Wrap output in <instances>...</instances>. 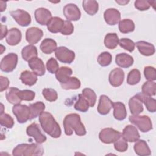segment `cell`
Listing matches in <instances>:
<instances>
[{
    "instance_id": "6da1fadb",
    "label": "cell",
    "mask_w": 156,
    "mask_h": 156,
    "mask_svg": "<svg viewBox=\"0 0 156 156\" xmlns=\"http://www.w3.org/2000/svg\"><path fill=\"white\" fill-rule=\"evenodd\" d=\"M65 133L66 135H71L73 131L78 136H83L86 134V129L81 122L79 115L70 113L67 115L63 122Z\"/></svg>"
},
{
    "instance_id": "7a4b0ae2",
    "label": "cell",
    "mask_w": 156,
    "mask_h": 156,
    "mask_svg": "<svg viewBox=\"0 0 156 156\" xmlns=\"http://www.w3.org/2000/svg\"><path fill=\"white\" fill-rule=\"evenodd\" d=\"M39 122L44 132L52 138H59L61 135V129L52 114L43 112L39 116Z\"/></svg>"
},
{
    "instance_id": "3957f363",
    "label": "cell",
    "mask_w": 156,
    "mask_h": 156,
    "mask_svg": "<svg viewBox=\"0 0 156 156\" xmlns=\"http://www.w3.org/2000/svg\"><path fill=\"white\" fill-rule=\"evenodd\" d=\"M44 154V149L39 143H23L17 145L12 151L15 156H41Z\"/></svg>"
},
{
    "instance_id": "277c9868",
    "label": "cell",
    "mask_w": 156,
    "mask_h": 156,
    "mask_svg": "<svg viewBox=\"0 0 156 156\" xmlns=\"http://www.w3.org/2000/svg\"><path fill=\"white\" fill-rule=\"evenodd\" d=\"M129 120L142 132H147L152 129V123L148 116L132 115L129 116Z\"/></svg>"
},
{
    "instance_id": "5b68a950",
    "label": "cell",
    "mask_w": 156,
    "mask_h": 156,
    "mask_svg": "<svg viewBox=\"0 0 156 156\" xmlns=\"http://www.w3.org/2000/svg\"><path fill=\"white\" fill-rule=\"evenodd\" d=\"M12 112L19 123L23 124L30 119L31 113L29 106L20 104L14 105Z\"/></svg>"
},
{
    "instance_id": "8992f818",
    "label": "cell",
    "mask_w": 156,
    "mask_h": 156,
    "mask_svg": "<svg viewBox=\"0 0 156 156\" xmlns=\"http://www.w3.org/2000/svg\"><path fill=\"white\" fill-rule=\"evenodd\" d=\"M18 63V55L15 53H9L5 55L0 63L1 70L5 73L13 71Z\"/></svg>"
},
{
    "instance_id": "52a82bcc",
    "label": "cell",
    "mask_w": 156,
    "mask_h": 156,
    "mask_svg": "<svg viewBox=\"0 0 156 156\" xmlns=\"http://www.w3.org/2000/svg\"><path fill=\"white\" fill-rule=\"evenodd\" d=\"M121 133L112 129L105 128L101 130L99 134L100 140L105 144H111L115 142L121 135Z\"/></svg>"
},
{
    "instance_id": "ba28073f",
    "label": "cell",
    "mask_w": 156,
    "mask_h": 156,
    "mask_svg": "<svg viewBox=\"0 0 156 156\" xmlns=\"http://www.w3.org/2000/svg\"><path fill=\"white\" fill-rule=\"evenodd\" d=\"M56 58L63 63H71L75 58V53L65 46H60L55 51Z\"/></svg>"
},
{
    "instance_id": "9c48e42d",
    "label": "cell",
    "mask_w": 156,
    "mask_h": 156,
    "mask_svg": "<svg viewBox=\"0 0 156 156\" xmlns=\"http://www.w3.org/2000/svg\"><path fill=\"white\" fill-rule=\"evenodd\" d=\"M10 14L15 21L21 26H27L31 23V16L29 13L25 10L17 9L16 10L11 11Z\"/></svg>"
},
{
    "instance_id": "30bf717a",
    "label": "cell",
    "mask_w": 156,
    "mask_h": 156,
    "mask_svg": "<svg viewBox=\"0 0 156 156\" xmlns=\"http://www.w3.org/2000/svg\"><path fill=\"white\" fill-rule=\"evenodd\" d=\"M63 15L68 21H76L79 20L81 16V12L79 7L74 4H68L63 10Z\"/></svg>"
},
{
    "instance_id": "8fae6325",
    "label": "cell",
    "mask_w": 156,
    "mask_h": 156,
    "mask_svg": "<svg viewBox=\"0 0 156 156\" xmlns=\"http://www.w3.org/2000/svg\"><path fill=\"white\" fill-rule=\"evenodd\" d=\"M26 133L28 136L34 138L37 143L41 144L46 141V136L43 134L37 123H32L26 129Z\"/></svg>"
},
{
    "instance_id": "7c38bea8",
    "label": "cell",
    "mask_w": 156,
    "mask_h": 156,
    "mask_svg": "<svg viewBox=\"0 0 156 156\" xmlns=\"http://www.w3.org/2000/svg\"><path fill=\"white\" fill-rule=\"evenodd\" d=\"M43 35L42 30L36 27H30L26 32V41L30 44L37 43L41 39Z\"/></svg>"
},
{
    "instance_id": "4fadbf2b",
    "label": "cell",
    "mask_w": 156,
    "mask_h": 156,
    "mask_svg": "<svg viewBox=\"0 0 156 156\" xmlns=\"http://www.w3.org/2000/svg\"><path fill=\"white\" fill-rule=\"evenodd\" d=\"M124 79V73L123 70L119 68H116L112 70L109 74V83L113 87H119L122 85Z\"/></svg>"
},
{
    "instance_id": "5bb4252c",
    "label": "cell",
    "mask_w": 156,
    "mask_h": 156,
    "mask_svg": "<svg viewBox=\"0 0 156 156\" xmlns=\"http://www.w3.org/2000/svg\"><path fill=\"white\" fill-rule=\"evenodd\" d=\"M35 18L36 21L41 25H47L52 18L51 12L46 8L40 7L35 11Z\"/></svg>"
},
{
    "instance_id": "9a60e30c",
    "label": "cell",
    "mask_w": 156,
    "mask_h": 156,
    "mask_svg": "<svg viewBox=\"0 0 156 156\" xmlns=\"http://www.w3.org/2000/svg\"><path fill=\"white\" fill-rule=\"evenodd\" d=\"M104 18L107 24L115 25L120 21L121 13L117 9L110 8L104 12Z\"/></svg>"
},
{
    "instance_id": "2e32d148",
    "label": "cell",
    "mask_w": 156,
    "mask_h": 156,
    "mask_svg": "<svg viewBox=\"0 0 156 156\" xmlns=\"http://www.w3.org/2000/svg\"><path fill=\"white\" fill-rule=\"evenodd\" d=\"M113 107V102L106 95H101L99 98L97 110L102 115H107Z\"/></svg>"
},
{
    "instance_id": "e0dca14e",
    "label": "cell",
    "mask_w": 156,
    "mask_h": 156,
    "mask_svg": "<svg viewBox=\"0 0 156 156\" xmlns=\"http://www.w3.org/2000/svg\"><path fill=\"white\" fill-rule=\"evenodd\" d=\"M122 136L128 142H136L140 137L137 129L132 125H127L124 127Z\"/></svg>"
},
{
    "instance_id": "ac0fdd59",
    "label": "cell",
    "mask_w": 156,
    "mask_h": 156,
    "mask_svg": "<svg viewBox=\"0 0 156 156\" xmlns=\"http://www.w3.org/2000/svg\"><path fill=\"white\" fill-rule=\"evenodd\" d=\"M28 65L37 76H42L45 74V66L41 58L37 57L32 58L28 62Z\"/></svg>"
},
{
    "instance_id": "d6986e66",
    "label": "cell",
    "mask_w": 156,
    "mask_h": 156,
    "mask_svg": "<svg viewBox=\"0 0 156 156\" xmlns=\"http://www.w3.org/2000/svg\"><path fill=\"white\" fill-rule=\"evenodd\" d=\"M22 35L21 31L18 28H12L8 30L5 37L6 42L10 46L17 45L21 40Z\"/></svg>"
},
{
    "instance_id": "ffe728a7",
    "label": "cell",
    "mask_w": 156,
    "mask_h": 156,
    "mask_svg": "<svg viewBox=\"0 0 156 156\" xmlns=\"http://www.w3.org/2000/svg\"><path fill=\"white\" fill-rule=\"evenodd\" d=\"M115 62L119 66L127 68L133 65L134 60L131 55L126 53H121L116 55Z\"/></svg>"
},
{
    "instance_id": "44dd1931",
    "label": "cell",
    "mask_w": 156,
    "mask_h": 156,
    "mask_svg": "<svg viewBox=\"0 0 156 156\" xmlns=\"http://www.w3.org/2000/svg\"><path fill=\"white\" fill-rule=\"evenodd\" d=\"M135 96L138 98L142 103H144L147 110L152 113L156 111V101L151 96L145 95L143 93H138Z\"/></svg>"
},
{
    "instance_id": "7402d4cb",
    "label": "cell",
    "mask_w": 156,
    "mask_h": 156,
    "mask_svg": "<svg viewBox=\"0 0 156 156\" xmlns=\"http://www.w3.org/2000/svg\"><path fill=\"white\" fill-rule=\"evenodd\" d=\"M139 52L144 56H151L155 53L154 46L144 41H139L135 43Z\"/></svg>"
},
{
    "instance_id": "603a6c76",
    "label": "cell",
    "mask_w": 156,
    "mask_h": 156,
    "mask_svg": "<svg viewBox=\"0 0 156 156\" xmlns=\"http://www.w3.org/2000/svg\"><path fill=\"white\" fill-rule=\"evenodd\" d=\"M64 22L65 21L58 16L52 17L46 25L48 30L54 34L60 32L63 27Z\"/></svg>"
},
{
    "instance_id": "cb8c5ba5",
    "label": "cell",
    "mask_w": 156,
    "mask_h": 156,
    "mask_svg": "<svg viewBox=\"0 0 156 156\" xmlns=\"http://www.w3.org/2000/svg\"><path fill=\"white\" fill-rule=\"evenodd\" d=\"M113 116L118 120H124L127 116V111L125 105L121 102H113Z\"/></svg>"
},
{
    "instance_id": "d4e9b609",
    "label": "cell",
    "mask_w": 156,
    "mask_h": 156,
    "mask_svg": "<svg viewBox=\"0 0 156 156\" xmlns=\"http://www.w3.org/2000/svg\"><path fill=\"white\" fill-rule=\"evenodd\" d=\"M129 107L132 115H138L143 111V103L136 96L132 97L129 99Z\"/></svg>"
},
{
    "instance_id": "484cf974",
    "label": "cell",
    "mask_w": 156,
    "mask_h": 156,
    "mask_svg": "<svg viewBox=\"0 0 156 156\" xmlns=\"http://www.w3.org/2000/svg\"><path fill=\"white\" fill-rule=\"evenodd\" d=\"M134 151L140 156H147L151 154V151L147 143L143 140H138L134 144Z\"/></svg>"
},
{
    "instance_id": "4316f807",
    "label": "cell",
    "mask_w": 156,
    "mask_h": 156,
    "mask_svg": "<svg viewBox=\"0 0 156 156\" xmlns=\"http://www.w3.org/2000/svg\"><path fill=\"white\" fill-rule=\"evenodd\" d=\"M20 80L22 83L27 86H32L35 85L37 81V75L35 74L33 71H24L21 73Z\"/></svg>"
},
{
    "instance_id": "83f0119b",
    "label": "cell",
    "mask_w": 156,
    "mask_h": 156,
    "mask_svg": "<svg viewBox=\"0 0 156 156\" xmlns=\"http://www.w3.org/2000/svg\"><path fill=\"white\" fill-rule=\"evenodd\" d=\"M57 46V44L55 40L51 38H45L41 43L40 48L44 54H50L56 50Z\"/></svg>"
},
{
    "instance_id": "f1b7e54d",
    "label": "cell",
    "mask_w": 156,
    "mask_h": 156,
    "mask_svg": "<svg viewBox=\"0 0 156 156\" xmlns=\"http://www.w3.org/2000/svg\"><path fill=\"white\" fill-rule=\"evenodd\" d=\"M21 55L23 58L29 62L30 59L34 57H37L38 55V52L37 48L33 44H29L24 47L21 51Z\"/></svg>"
},
{
    "instance_id": "f546056e",
    "label": "cell",
    "mask_w": 156,
    "mask_h": 156,
    "mask_svg": "<svg viewBox=\"0 0 156 156\" xmlns=\"http://www.w3.org/2000/svg\"><path fill=\"white\" fill-rule=\"evenodd\" d=\"M73 73L72 69L67 66H62L59 68L55 73V77L57 80L61 83L65 82Z\"/></svg>"
},
{
    "instance_id": "4dcf8cb0",
    "label": "cell",
    "mask_w": 156,
    "mask_h": 156,
    "mask_svg": "<svg viewBox=\"0 0 156 156\" xmlns=\"http://www.w3.org/2000/svg\"><path fill=\"white\" fill-rule=\"evenodd\" d=\"M82 7L84 10L90 15H95L99 9V4L96 1L84 0L82 2Z\"/></svg>"
},
{
    "instance_id": "1f68e13d",
    "label": "cell",
    "mask_w": 156,
    "mask_h": 156,
    "mask_svg": "<svg viewBox=\"0 0 156 156\" xmlns=\"http://www.w3.org/2000/svg\"><path fill=\"white\" fill-rule=\"evenodd\" d=\"M20 90L16 87H10L5 93L7 101L12 104L16 105L21 103V100L18 96V92Z\"/></svg>"
},
{
    "instance_id": "d6a6232c",
    "label": "cell",
    "mask_w": 156,
    "mask_h": 156,
    "mask_svg": "<svg viewBox=\"0 0 156 156\" xmlns=\"http://www.w3.org/2000/svg\"><path fill=\"white\" fill-rule=\"evenodd\" d=\"M119 43L118 36L116 33H108L104 38V44L110 49H115Z\"/></svg>"
},
{
    "instance_id": "836d02e7",
    "label": "cell",
    "mask_w": 156,
    "mask_h": 156,
    "mask_svg": "<svg viewBox=\"0 0 156 156\" xmlns=\"http://www.w3.org/2000/svg\"><path fill=\"white\" fill-rule=\"evenodd\" d=\"M118 28L120 32L123 34H127L134 30L135 24L131 20L124 19L119 22Z\"/></svg>"
},
{
    "instance_id": "e575fe53",
    "label": "cell",
    "mask_w": 156,
    "mask_h": 156,
    "mask_svg": "<svg viewBox=\"0 0 156 156\" xmlns=\"http://www.w3.org/2000/svg\"><path fill=\"white\" fill-rule=\"evenodd\" d=\"M30 110V119L39 116L44 110L45 105L43 102H37L29 105Z\"/></svg>"
},
{
    "instance_id": "d590c367",
    "label": "cell",
    "mask_w": 156,
    "mask_h": 156,
    "mask_svg": "<svg viewBox=\"0 0 156 156\" xmlns=\"http://www.w3.org/2000/svg\"><path fill=\"white\" fill-rule=\"evenodd\" d=\"M64 90H77L80 87V81L76 77H70L65 82L60 83Z\"/></svg>"
},
{
    "instance_id": "8d00e7d4",
    "label": "cell",
    "mask_w": 156,
    "mask_h": 156,
    "mask_svg": "<svg viewBox=\"0 0 156 156\" xmlns=\"http://www.w3.org/2000/svg\"><path fill=\"white\" fill-rule=\"evenodd\" d=\"M89 107L90 105L85 97L82 95V94H79L78 96V100L74 105V108L76 110L82 112H86L88 110Z\"/></svg>"
},
{
    "instance_id": "74e56055",
    "label": "cell",
    "mask_w": 156,
    "mask_h": 156,
    "mask_svg": "<svg viewBox=\"0 0 156 156\" xmlns=\"http://www.w3.org/2000/svg\"><path fill=\"white\" fill-rule=\"evenodd\" d=\"M141 80V73L137 69L131 70L127 77V83L130 85H134L139 83Z\"/></svg>"
},
{
    "instance_id": "f35d334b",
    "label": "cell",
    "mask_w": 156,
    "mask_h": 156,
    "mask_svg": "<svg viewBox=\"0 0 156 156\" xmlns=\"http://www.w3.org/2000/svg\"><path fill=\"white\" fill-rule=\"evenodd\" d=\"M142 93L145 95L152 96L155 95L156 83L153 81H147L144 82L141 87Z\"/></svg>"
},
{
    "instance_id": "ab89813d",
    "label": "cell",
    "mask_w": 156,
    "mask_h": 156,
    "mask_svg": "<svg viewBox=\"0 0 156 156\" xmlns=\"http://www.w3.org/2000/svg\"><path fill=\"white\" fill-rule=\"evenodd\" d=\"M82 95L88 101L90 107H93L96 102V94L91 88H86L82 90Z\"/></svg>"
},
{
    "instance_id": "60d3db41",
    "label": "cell",
    "mask_w": 156,
    "mask_h": 156,
    "mask_svg": "<svg viewBox=\"0 0 156 156\" xmlns=\"http://www.w3.org/2000/svg\"><path fill=\"white\" fill-rule=\"evenodd\" d=\"M112 60V55L108 52H103L99 55L97 58L98 63L102 66H108Z\"/></svg>"
},
{
    "instance_id": "b9f144b4",
    "label": "cell",
    "mask_w": 156,
    "mask_h": 156,
    "mask_svg": "<svg viewBox=\"0 0 156 156\" xmlns=\"http://www.w3.org/2000/svg\"><path fill=\"white\" fill-rule=\"evenodd\" d=\"M0 124L2 126L11 129L14 125V121L11 116L3 112L0 115Z\"/></svg>"
},
{
    "instance_id": "7bdbcfd3",
    "label": "cell",
    "mask_w": 156,
    "mask_h": 156,
    "mask_svg": "<svg viewBox=\"0 0 156 156\" xmlns=\"http://www.w3.org/2000/svg\"><path fill=\"white\" fill-rule=\"evenodd\" d=\"M114 143V147L115 150H116L118 152H123L127 151L128 148V144L127 141L123 138V136L121 135L119 136V138L113 143Z\"/></svg>"
},
{
    "instance_id": "ee69618b",
    "label": "cell",
    "mask_w": 156,
    "mask_h": 156,
    "mask_svg": "<svg viewBox=\"0 0 156 156\" xmlns=\"http://www.w3.org/2000/svg\"><path fill=\"white\" fill-rule=\"evenodd\" d=\"M42 94L45 99L49 102H54L58 98L57 91L52 88H44L42 91Z\"/></svg>"
},
{
    "instance_id": "f6af8a7d",
    "label": "cell",
    "mask_w": 156,
    "mask_h": 156,
    "mask_svg": "<svg viewBox=\"0 0 156 156\" xmlns=\"http://www.w3.org/2000/svg\"><path fill=\"white\" fill-rule=\"evenodd\" d=\"M118 44L123 49L127 50V51L131 52H132L134 49H135V43L131 40L129 38H121L119 40V43Z\"/></svg>"
},
{
    "instance_id": "bcb514c9",
    "label": "cell",
    "mask_w": 156,
    "mask_h": 156,
    "mask_svg": "<svg viewBox=\"0 0 156 156\" xmlns=\"http://www.w3.org/2000/svg\"><path fill=\"white\" fill-rule=\"evenodd\" d=\"M18 96L21 99V101H32L35 96V93L32 90H19L18 92Z\"/></svg>"
},
{
    "instance_id": "7dc6e473",
    "label": "cell",
    "mask_w": 156,
    "mask_h": 156,
    "mask_svg": "<svg viewBox=\"0 0 156 156\" xmlns=\"http://www.w3.org/2000/svg\"><path fill=\"white\" fill-rule=\"evenodd\" d=\"M47 70L51 74H55L59 68V65L56 60L53 57L50 58L46 62Z\"/></svg>"
},
{
    "instance_id": "c3c4849f",
    "label": "cell",
    "mask_w": 156,
    "mask_h": 156,
    "mask_svg": "<svg viewBox=\"0 0 156 156\" xmlns=\"http://www.w3.org/2000/svg\"><path fill=\"white\" fill-rule=\"evenodd\" d=\"M144 75L149 81H154L156 79V70L153 66H147L144 68Z\"/></svg>"
},
{
    "instance_id": "681fc988",
    "label": "cell",
    "mask_w": 156,
    "mask_h": 156,
    "mask_svg": "<svg viewBox=\"0 0 156 156\" xmlns=\"http://www.w3.org/2000/svg\"><path fill=\"white\" fill-rule=\"evenodd\" d=\"M134 5L135 8L140 11L147 10L151 7L149 1L146 0H136L135 1Z\"/></svg>"
},
{
    "instance_id": "f907efd6",
    "label": "cell",
    "mask_w": 156,
    "mask_h": 156,
    "mask_svg": "<svg viewBox=\"0 0 156 156\" xmlns=\"http://www.w3.org/2000/svg\"><path fill=\"white\" fill-rule=\"evenodd\" d=\"M73 31H74V26L73 24L68 20L65 21L63 27L60 33L64 35H71L73 32Z\"/></svg>"
},
{
    "instance_id": "816d5d0a",
    "label": "cell",
    "mask_w": 156,
    "mask_h": 156,
    "mask_svg": "<svg viewBox=\"0 0 156 156\" xmlns=\"http://www.w3.org/2000/svg\"><path fill=\"white\" fill-rule=\"evenodd\" d=\"M0 81H1L0 91L2 92L8 88L9 85V80L7 77L1 76H0Z\"/></svg>"
},
{
    "instance_id": "f5cc1de1",
    "label": "cell",
    "mask_w": 156,
    "mask_h": 156,
    "mask_svg": "<svg viewBox=\"0 0 156 156\" xmlns=\"http://www.w3.org/2000/svg\"><path fill=\"white\" fill-rule=\"evenodd\" d=\"M1 40H2L4 38V37H6L7 34V26L5 25H2L1 24Z\"/></svg>"
},
{
    "instance_id": "db71d44e",
    "label": "cell",
    "mask_w": 156,
    "mask_h": 156,
    "mask_svg": "<svg viewBox=\"0 0 156 156\" xmlns=\"http://www.w3.org/2000/svg\"><path fill=\"white\" fill-rule=\"evenodd\" d=\"M0 3H1V12H2L6 9V2L4 1H1Z\"/></svg>"
},
{
    "instance_id": "11a10c76",
    "label": "cell",
    "mask_w": 156,
    "mask_h": 156,
    "mask_svg": "<svg viewBox=\"0 0 156 156\" xmlns=\"http://www.w3.org/2000/svg\"><path fill=\"white\" fill-rule=\"evenodd\" d=\"M129 2V1H116V2L118 3L119 5H126Z\"/></svg>"
},
{
    "instance_id": "9f6ffc18",
    "label": "cell",
    "mask_w": 156,
    "mask_h": 156,
    "mask_svg": "<svg viewBox=\"0 0 156 156\" xmlns=\"http://www.w3.org/2000/svg\"><path fill=\"white\" fill-rule=\"evenodd\" d=\"M1 48H2V51H1V54H2L3 51H4V50H5V47H4L2 45H1Z\"/></svg>"
}]
</instances>
